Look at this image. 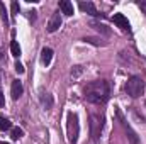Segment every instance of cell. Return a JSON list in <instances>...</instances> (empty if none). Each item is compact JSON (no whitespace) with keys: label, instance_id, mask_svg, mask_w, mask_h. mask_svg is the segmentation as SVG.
Here are the masks:
<instances>
[{"label":"cell","instance_id":"cell-1","mask_svg":"<svg viewBox=\"0 0 146 144\" xmlns=\"http://www.w3.org/2000/svg\"><path fill=\"white\" fill-rule=\"evenodd\" d=\"M85 98L90 102V104H95V105H100V104H106L110 97V88L109 83L106 80H95V81H90L87 87H85Z\"/></svg>","mask_w":146,"mask_h":144},{"label":"cell","instance_id":"cell-2","mask_svg":"<svg viewBox=\"0 0 146 144\" xmlns=\"http://www.w3.org/2000/svg\"><path fill=\"white\" fill-rule=\"evenodd\" d=\"M78 134H80V122H78V115L70 112L68 119H66V136L70 144L78 143Z\"/></svg>","mask_w":146,"mask_h":144},{"label":"cell","instance_id":"cell-3","mask_svg":"<svg viewBox=\"0 0 146 144\" xmlns=\"http://www.w3.org/2000/svg\"><path fill=\"white\" fill-rule=\"evenodd\" d=\"M126 92L129 97L133 98H138L141 97V93L145 92V81L139 78V76H131L126 83Z\"/></svg>","mask_w":146,"mask_h":144},{"label":"cell","instance_id":"cell-4","mask_svg":"<svg viewBox=\"0 0 146 144\" xmlns=\"http://www.w3.org/2000/svg\"><path fill=\"white\" fill-rule=\"evenodd\" d=\"M102 127H104V119H102V115L92 114V115H90V136H92V139H94L95 143L100 139Z\"/></svg>","mask_w":146,"mask_h":144},{"label":"cell","instance_id":"cell-5","mask_svg":"<svg viewBox=\"0 0 146 144\" xmlns=\"http://www.w3.org/2000/svg\"><path fill=\"white\" fill-rule=\"evenodd\" d=\"M117 117H119V120H121V124H122V127H124V132H126V136H127V141L131 144H141L139 141V137H138V134L133 131V127L124 120V117H122V114H121V110L117 108Z\"/></svg>","mask_w":146,"mask_h":144},{"label":"cell","instance_id":"cell-6","mask_svg":"<svg viewBox=\"0 0 146 144\" xmlns=\"http://www.w3.org/2000/svg\"><path fill=\"white\" fill-rule=\"evenodd\" d=\"M60 26H61V15H60V12H54L51 15V19H49V22H48L46 31L48 32H56L60 29Z\"/></svg>","mask_w":146,"mask_h":144},{"label":"cell","instance_id":"cell-7","mask_svg":"<svg viewBox=\"0 0 146 144\" xmlns=\"http://www.w3.org/2000/svg\"><path fill=\"white\" fill-rule=\"evenodd\" d=\"M112 20H114V24L117 26V27H121L122 31H131V26H129V20L126 19V15H122V14H114V17H112Z\"/></svg>","mask_w":146,"mask_h":144},{"label":"cell","instance_id":"cell-8","mask_svg":"<svg viewBox=\"0 0 146 144\" xmlns=\"http://www.w3.org/2000/svg\"><path fill=\"white\" fill-rule=\"evenodd\" d=\"M78 7L82 9V12H87V14H90V15H94V17H99V15H100L92 2H80Z\"/></svg>","mask_w":146,"mask_h":144},{"label":"cell","instance_id":"cell-9","mask_svg":"<svg viewBox=\"0 0 146 144\" xmlns=\"http://www.w3.org/2000/svg\"><path fill=\"white\" fill-rule=\"evenodd\" d=\"M51 59H53V49L51 48H42V51H41V63L44 66H48L51 63Z\"/></svg>","mask_w":146,"mask_h":144},{"label":"cell","instance_id":"cell-10","mask_svg":"<svg viewBox=\"0 0 146 144\" xmlns=\"http://www.w3.org/2000/svg\"><path fill=\"white\" fill-rule=\"evenodd\" d=\"M22 92H24L22 83H21L19 80H14V81H12V98H14V100H17V98L22 95Z\"/></svg>","mask_w":146,"mask_h":144},{"label":"cell","instance_id":"cell-11","mask_svg":"<svg viewBox=\"0 0 146 144\" xmlns=\"http://www.w3.org/2000/svg\"><path fill=\"white\" fill-rule=\"evenodd\" d=\"M90 26H92L97 32H100V34H106V36L110 34V29L106 26V24H100V22H97V20H90Z\"/></svg>","mask_w":146,"mask_h":144},{"label":"cell","instance_id":"cell-12","mask_svg":"<svg viewBox=\"0 0 146 144\" xmlns=\"http://www.w3.org/2000/svg\"><path fill=\"white\" fill-rule=\"evenodd\" d=\"M60 10L65 14V15H73V3L68 0H61L60 2Z\"/></svg>","mask_w":146,"mask_h":144},{"label":"cell","instance_id":"cell-13","mask_svg":"<svg viewBox=\"0 0 146 144\" xmlns=\"http://www.w3.org/2000/svg\"><path fill=\"white\" fill-rule=\"evenodd\" d=\"M41 102H42V107L44 108H51L53 107V97H51L49 93H44V95L41 97Z\"/></svg>","mask_w":146,"mask_h":144},{"label":"cell","instance_id":"cell-14","mask_svg":"<svg viewBox=\"0 0 146 144\" xmlns=\"http://www.w3.org/2000/svg\"><path fill=\"white\" fill-rule=\"evenodd\" d=\"M10 53H12V56H15V58L21 56V46H19L17 41H12V42H10Z\"/></svg>","mask_w":146,"mask_h":144},{"label":"cell","instance_id":"cell-15","mask_svg":"<svg viewBox=\"0 0 146 144\" xmlns=\"http://www.w3.org/2000/svg\"><path fill=\"white\" fill-rule=\"evenodd\" d=\"M22 134H24V132H22L21 127H12V129H10V137H12L14 141H19V139L22 137Z\"/></svg>","mask_w":146,"mask_h":144},{"label":"cell","instance_id":"cell-16","mask_svg":"<svg viewBox=\"0 0 146 144\" xmlns=\"http://www.w3.org/2000/svg\"><path fill=\"white\" fill-rule=\"evenodd\" d=\"M12 129V122L7 117H0V131H9Z\"/></svg>","mask_w":146,"mask_h":144},{"label":"cell","instance_id":"cell-17","mask_svg":"<svg viewBox=\"0 0 146 144\" xmlns=\"http://www.w3.org/2000/svg\"><path fill=\"white\" fill-rule=\"evenodd\" d=\"M82 75V66H73L72 70V78H78Z\"/></svg>","mask_w":146,"mask_h":144},{"label":"cell","instance_id":"cell-18","mask_svg":"<svg viewBox=\"0 0 146 144\" xmlns=\"http://www.w3.org/2000/svg\"><path fill=\"white\" fill-rule=\"evenodd\" d=\"M10 12H12V15H15V14L19 12V3H17L15 0H14V2L10 3Z\"/></svg>","mask_w":146,"mask_h":144},{"label":"cell","instance_id":"cell-19","mask_svg":"<svg viewBox=\"0 0 146 144\" xmlns=\"http://www.w3.org/2000/svg\"><path fill=\"white\" fill-rule=\"evenodd\" d=\"M83 41H85V42H90V44H95V46H100V44H102L99 39H94V37H85Z\"/></svg>","mask_w":146,"mask_h":144},{"label":"cell","instance_id":"cell-20","mask_svg":"<svg viewBox=\"0 0 146 144\" xmlns=\"http://www.w3.org/2000/svg\"><path fill=\"white\" fill-rule=\"evenodd\" d=\"M0 12H2V19H3V22L7 24L9 22V19H7V12H5V9H3V3L0 2Z\"/></svg>","mask_w":146,"mask_h":144},{"label":"cell","instance_id":"cell-21","mask_svg":"<svg viewBox=\"0 0 146 144\" xmlns=\"http://www.w3.org/2000/svg\"><path fill=\"white\" fill-rule=\"evenodd\" d=\"M15 71L19 73V75H22V73L26 71V70H24V66H22L21 63H15Z\"/></svg>","mask_w":146,"mask_h":144},{"label":"cell","instance_id":"cell-22","mask_svg":"<svg viewBox=\"0 0 146 144\" xmlns=\"http://www.w3.org/2000/svg\"><path fill=\"white\" fill-rule=\"evenodd\" d=\"M5 105V98H3V93L0 92V107H3Z\"/></svg>","mask_w":146,"mask_h":144},{"label":"cell","instance_id":"cell-23","mask_svg":"<svg viewBox=\"0 0 146 144\" xmlns=\"http://www.w3.org/2000/svg\"><path fill=\"white\" fill-rule=\"evenodd\" d=\"M2 144H3V143H2Z\"/></svg>","mask_w":146,"mask_h":144}]
</instances>
